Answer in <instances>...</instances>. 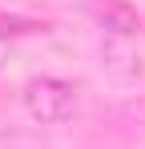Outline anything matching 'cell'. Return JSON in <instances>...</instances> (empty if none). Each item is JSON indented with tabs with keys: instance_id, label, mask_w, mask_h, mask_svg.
Segmentation results:
<instances>
[{
	"instance_id": "6da1fadb",
	"label": "cell",
	"mask_w": 145,
	"mask_h": 149,
	"mask_svg": "<svg viewBox=\"0 0 145 149\" xmlns=\"http://www.w3.org/2000/svg\"><path fill=\"white\" fill-rule=\"evenodd\" d=\"M24 109L40 125H61L77 109V89L61 77H32L24 85Z\"/></svg>"
},
{
	"instance_id": "7a4b0ae2",
	"label": "cell",
	"mask_w": 145,
	"mask_h": 149,
	"mask_svg": "<svg viewBox=\"0 0 145 149\" xmlns=\"http://www.w3.org/2000/svg\"><path fill=\"white\" fill-rule=\"evenodd\" d=\"M85 4H89V16H93L105 32L133 36V32L141 28V16H137V8H133L129 0H85Z\"/></svg>"
},
{
	"instance_id": "3957f363",
	"label": "cell",
	"mask_w": 145,
	"mask_h": 149,
	"mask_svg": "<svg viewBox=\"0 0 145 149\" xmlns=\"http://www.w3.org/2000/svg\"><path fill=\"white\" fill-rule=\"evenodd\" d=\"M125 117L137 121V125L145 129V97H133V101H129V105H125Z\"/></svg>"
},
{
	"instance_id": "277c9868",
	"label": "cell",
	"mask_w": 145,
	"mask_h": 149,
	"mask_svg": "<svg viewBox=\"0 0 145 149\" xmlns=\"http://www.w3.org/2000/svg\"><path fill=\"white\" fill-rule=\"evenodd\" d=\"M4 65H8V40L0 36V69H4Z\"/></svg>"
}]
</instances>
